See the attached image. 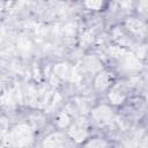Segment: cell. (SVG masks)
<instances>
[{
    "instance_id": "1",
    "label": "cell",
    "mask_w": 148,
    "mask_h": 148,
    "mask_svg": "<svg viewBox=\"0 0 148 148\" xmlns=\"http://www.w3.org/2000/svg\"><path fill=\"white\" fill-rule=\"evenodd\" d=\"M10 139L15 146H24L31 140V131L28 126H18L12 132Z\"/></svg>"
},
{
    "instance_id": "2",
    "label": "cell",
    "mask_w": 148,
    "mask_h": 148,
    "mask_svg": "<svg viewBox=\"0 0 148 148\" xmlns=\"http://www.w3.org/2000/svg\"><path fill=\"white\" fill-rule=\"evenodd\" d=\"M64 147V138L59 133L51 134L44 141V148H62Z\"/></svg>"
},
{
    "instance_id": "3",
    "label": "cell",
    "mask_w": 148,
    "mask_h": 148,
    "mask_svg": "<svg viewBox=\"0 0 148 148\" xmlns=\"http://www.w3.org/2000/svg\"><path fill=\"white\" fill-rule=\"evenodd\" d=\"M94 117H95L98 121L105 123V121H109L110 118H112V112H111L110 109L106 108V106H99L98 109H96V110L94 111Z\"/></svg>"
},
{
    "instance_id": "4",
    "label": "cell",
    "mask_w": 148,
    "mask_h": 148,
    "mask_svg": "<svg viewBox=\"0 0 148 148\" xmlns=\"http://www.w3.org/2000/svg\"><path fill=\"white\" fill-rule=\"evenodd\" d=\"M86 134H87V131H86V127L83 126V124H75L73 127H72V130H71V135L75 139V140H77V141H80V140H82L84 136H86Z\"/></svg>"
},
{
    "instance_id": "5",
    "label": "cell",
    "mask_w": 148,
    "mask_h": 148,
    "mask_svg": "<svg viewBox=\"0 0 148 148\" xmlns=\"http://www.w3.org/2000/svg\"><path fill=\"white\" fill-rule=\"evenodd\" d=\"M109 82H110V76H109V74L108 73H101L98 76H97V79H96V81H95V83H96V87L97 88H105L108 84H109Z\"/></svg>"
},
{
    "instance_id": "6",
    "label": "cell",
    "mask_w": 148,
    "mask_h": 148,
    "mask_svg": "<svg viewBox=\"0 0 148 148\" xmlns=\"http://www.w3.org/2000/svg\"><path fill=\"white\" fill-rule=\"evenodd\" d=\"M104 147H105V145H104V142H103V141L95 140V141H92V142L88 143L84 148H104Z\"/></svg>"
}]
</instances>
